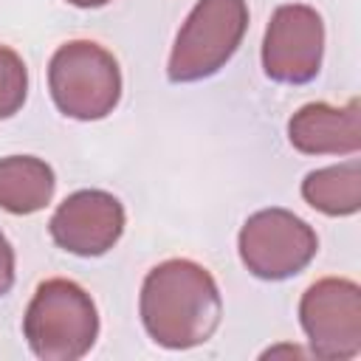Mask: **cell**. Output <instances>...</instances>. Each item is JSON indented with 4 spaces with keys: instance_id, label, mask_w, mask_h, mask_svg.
Returning <instances> with one entry per match:
<instances>
[{
    "instance_id": "obj_2",
    "label": "cell",
    "mask_w": 361,
    "mask_h": 361,
    "mask_svg": "<svg viewBox=\"0 0 361 361\" xmlns=\"http://www.w3.org/2000/svg\"><path fill=\"white\" fill-rule=\"evenodd\" d=\"M23 336L42 361H76L99 338V313L90 293L71 279H45L37 285L25 316Z\"/></svg>"
},
{
    "instance_id": "obj_11",
    "label": "cell",
    "mask_w": 361,
    "mask_h": 361,
    "mask_svg": "<svg viewBox=\"0 0 361 361\" xmlns=\"http://www.w3.org/2000/svg\"><path fill=\"white\" fill-rule=\"evenodd\" d=\"M302 197L307 206L327 217H347L361 209V166L358 161L313 169L302 180Z\"/></svg>"
},
{
    "instance_id": "obj_8",
    "label": "cell",
    "mask_w": 361,
    "mask_h": 361,
    "mask_svg": "<svg viewBox=\"0 0 361 361\" xmlns=\"http://www.w3.org/2000/svg\"><path fill=\"white\" fill-rule=\"evenodd\" d=\"M48 231L68 254L102 257L124 234V206L104 189H79L56 206Z\"/></svg>"
},
{
    "instance_id": "obj_5",
    "label": "cell",
    "mask_w": 361,
    "mask_h": 361,
    "mask_svg": "<svg viewBox=\"0 0 361 361\" xmlns=\"http://www.w3.org/2000/svg\"><path fill=\"white\" fill-rule=\"evenodd\" d=\"M243 265L268 282H282L302 274L319 251L316 231L288 209L254 212L237 237Z\"/></svg>"
},
{
    "instance_id": "obj_1",
    "label": "cell",
    "mask_w": 361,
    "mask_h": 361,
    "mask_svg": "<svg viewBox=\"0 0 361 361\" xmlns=\"http://www.w3.org/2000/svg\"><path fill=\"white\" fill-rule=\"evenodd\" d=\"M141 322L149 338L166 350L206 344L220 327L223 299L214 276L192 259L158 262L141 285Z\"/></svg>"
},
{
    "instance_id": "obj_4",
    "label": "cell",
    "mask_w": 361,
    "mask_h": 361,
    "mask_svg": "<svg viewBox=\"0 0 361 361\" xmlns=\"http://www.w3.org/2000/svg\"><path fill=\"white\" fill-rule=\"evenodd\" d=\"M245 31V0H197L175 37L166 65L169 82L189 85L214 76L237 54Z\"/></svg>"
},
{
    "instance_id": "obj_7",
    "label": "cell",
    "mask_w": 361,
    "mask_h": 361,
    "mask_svg": "<svg viewBox=\"0 0 361 361\" xmlns=\"http://www.w3.org/2000/svg\"><path fill=\"white\" fill-rule=\"evenodd\" d=\"M324 23L313 6H279L262 37V71L279 85H307L322 71Z\"/></svg>"
},
{
    "instance_id": "obj_12",
    "label": "cell",
    "mask_w": 361,
    "mask_h": 361,
    "mask_svg": "<svg viewBox=\"0 0 361 361\" xmlns=\"http://www.w3.org/2000/svg\"><path fill=\"white\" fill-rule=\"evenodd\" d=\"M28 96V68L23 56L6 45H0V118H11L20 113Z\"/></svg>"
},
{
    "instance_id": "obj_10",
    "label": "cell",
    "mask_w": 361,
    "mask_h": 361,
    "mask_svg": "<svg viewBox=\"0 0 361 361\" xmlns=\"http://www.w3.org/2000/svg\"><path fill=\"white\" fill-rule=\"evenodd\" d=\"M56 175L51 164L34 155L0 158V209L8 214H34L54 197Z\"/></svg>"
},
{
    "instance_id": "obj_6",
    "label": "cell",
    "mask_w": 361,
    "mask_h": 361,
    "mask_svg": "<svg viewBox=\"0 0 361 361\" xmlns=\"http://www.w3.org/2000/svg\"><path fill=\"white\" fill-rule=\"evenodd\" d=\"M299 324L316 358H355L361 353V288L344 276L313 282L299 299Z\"/></svg>"
},
{
    "instance_id": "obj_14",
    "label": "cell",
    "mask_w": 361,
    "mask_h": 361,
    "mask_svg": "<svg viewBox=\"0 0 361 361\" xmlns=\"http://www.w3.org/2000/svg\"><path fill=\"white\" fill-rule=\"evenodd\" d=\"M65 3H71V6H76V8H102V6H107L110 0H65Z\"/></svg>"
},
{
    "instance_id": "obj_3",
    "label": "cell",
    "mask_w": 361,
    "mask_h": 361,
    "mask_svg": "<svg viewBox=\"0 0 361 361\" xmlns=\"http://www.w3.org/2000/svg\"><path fill=\"white\" fill-rule=\"evenodd\" d=\"M48 90L62 116L99 121L110 116L121 99V68L99 42L71 39L59 45L48 62Z\"/></svg>"
},
{
    "instance_id": "obj_9",
    "label": "cell",
    "mask_w": 361,
    "mask_h": 361,
    "mask_svg": "<svg viewBox=\"0 0 361 361\" xmlns=\"http://www.w3.org/2000/svg\"><path fill=\"white\" fill-rule=\"evenodd\" d=\"M288 141L305 155H353L361 147V104L350 99L344 107L310 102L288 121Z\"/></svg>"
},
{
    "instance_id": "obj_13",
    "label": "cell",
    "mask_w": 361,
    "mask_h": 361,
    "mask_svg": "<svg viewBox=\"0 0 361 361\" xmlns=\"http://www.w3.org/2000/svg\"><path fill=\"white\" fill-rule=\"evenodd\" d=\"M14 285V248L8 237L0 231V296H6Z\"/></svg>"
}]
</instances>
